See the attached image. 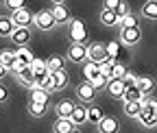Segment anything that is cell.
Returning <instances> with one entry per match:
<instances>
[{
	"label": "cell",
	"mask_w": 157,
	"mask_h": 133,
	"mask_svg": "<svg viewBox=\"0 0 157 133\" xmlns=\"http://www.w3.org/2000/svg\"><path fill=\"white\" fill-rule=\"evenodd\" d=\"M135 85L140 87L142 94H151V92L155 89V79H153V77H137V83H135Z\"/></svg>",
	"instance_id": "cell-21"
},
{
	"label": "cell",
	"mask_w": 157,
	"mask_h": 133,
	"mask_svg": "<svg viewBox=\"0 0 157 133\" xmlns=\"http://www.w3.org/2000/svg\"><path fill=\"white\" fill-rule=\"evenodd\" d=\"M116 13H118V15H120V17L129 13V5L124 2V0H120V5H118V9H116Z\"/></svg>",
	"instance_id": "cell-38"
},
{
	"label": "cell",
	"mask_w": 157,
	"mask_h": 133,
	"mask_svg": "<svg viewBox=\"0 0 157 133\" xmlns=\"http://www.w3.org/2000/svg\"><path fill=\"white\" fill-rule=\"evenodd\" d=\"M5 101H9V87L5 83H0V103H5Z\"/></svg>",
	"instance_id": "cell-39"
},
{
	"label": "cell",
	"mask_w": 157,
	"mask_h": 133,
	"mask_svg": "<svg viewBox=\"0 0 157 133\" xmlns=\"http://www.w3.org/2000/svg\"><path fill=\"white\" fill-rule=\"evenodd\" d=\"M46 61H48V70H50V72H52V70H61V68H63V63H66V61H63V57H59V55L48 57Z\"/></svg>",
	"instance_id": "cell-30"
},
{
	"label": "cell",
	"mask_w": 157,
	"mask_h": 133,
	"mask_svg": "<svg viewBox=\"0 0 157 133\" xmlns=\"http://www.w3.org/2000/svg\"><path fill=\"white\" fill-rule=\"evenodd\" d=\"M76 129V124L72 122V118H59L57 116V120H55V124H52V131L55 133H70V131H74Z\"/></svg>",
	"instance_id": "cell-16"
},
{
	"label": "cell",
	"mask_w": 157,
	"mask_h": 133,
	"mask_svg": "<svg viewBox=\"0 0 157 133\" xmlns=\"http://www.w3.org/2000/svg\"><path fill=\"white\" fill-rule=\"evenodd\" d=\"M29 113H31V116H35V118L44 116V113H46V103H42V101H31V103H29Z\"/></svg>",
	"instance_id": "cell-25"
},
{
	"label": "cell",
	"mask_w": 157,
	"mask_h": 133,
	"mask_svg": "<svg viewBox=\"0 0 157 133\" xmlns=\"http://www.w3.org/2000/svg\"><path fill=\"white\" fill-rule=\"evenodd\" d=\"M101 24L103 26H118V24H120V15H118L113 9L103 7V11H101Z\"/></svg>",
	"instance_id": "cell-14"
},
{
	"label": "cell",
	"mask_w": 157,
	"mask_h": 133,
	"mask_svg": "<svg viewBox=\"0 0 157 133\" xmlns=\"http://www.w3.org/2000/svg\"><path fill=\"white\" fill-rule=\"evenodd\" d=\"M9 66H5V63H0V81H5L7 79V74H9Z\"/></svg>",
	"instance_id": "cell-41"
},
{
	"label": "cell",
	"mask_w": 157,
	"mask_h": 133,
	"mask_svg": "<svg viewBox=\"0 0 157 133\" xmlns=\"http://www.w3.org/2000/svg\"><path fill=\"white\" fill-rule=\"evenodd\" d=\"M55 2H63V0H52V5H55Z\"/></svg>",
	"instance_id": "cell-42"
},
{
	"label": "cell",
	"mask_w": 157,
	"mask_h": 133,
	"mask_svg": "<svg viewBox=\"0 0 157 133\" xmlns=\"http://www.w3.org/2000/svg\"><path fill=\"white\" fill-rule=\"evenodd\" d=\"M107 94L109 96H113V98H122V94H124V89H127V85H124V81L122 79H109V83H107Z\"/></svg>",
	"instance_id": "cell-11"
},
{
	"label": "cell",
	"mask_w": 157,
	"mask_h": 133,
	"mask_svg": "<svg viewBox=\"0 0 157 133\" xmlns=\"http://www.w3.org/2000/svg\"><path fill=\"white\" fill-rule=\"evenodd\" d=\"M135 24H137V17H135V15L129 11L127 15H122V17H120V24H118V26H120V28H124V26H135Z\"/></svg>",
	"instance_id": "cell-33"
},
{
	"label": "cell",
	"mask_w": 157,
	"mask_h": 133,
	"mask_svg": "<svg viewBox=\"0 0 157 133\" xmlns=\"http://www.w3.org/2000/svg\"><path fill=\"white\" fill-rule=\"evenodd\" d=\"M31 68H33V74L35 77H42V74H48L50 70H48V61H44V59H33V63H31Z\"/></svg>",
	"instance_id": "cell-24"
},
{
	"label": "cell",
	"mask_w": 157,
	"mask_h": 133,
	"mask_svg": "<svg viewBox=\"0 0 157 133\" xmlns=\"http://www.w3.org/2000/svg\"><path fill=\"white\" fill-rule=\"evenodd\" d=\"M109 79H111V77H109V74H107V72H101V74H98V77H96V79L92 81V85H94L96 89H103V87H107V83H109Z\"/></svg>",
	"instance_id": "cell-32"
},
{
	"label": "cell",
	"mask_w": 157,
	"mask_h": 133,
	"mask_svg": "<svg viewBox=\"0 0 157 133\" xmlns=\"http://www.w3.org/2000/svg\"><path fill=\"white\" fill-rule=\"evenodd\" d=\"M68 35H70V42H85L87 40V28H85L83 20H70Z\"/></svg>",
	"instance_id": "cell-5"
},
{
	"label": "cell",
	"mask_w": 157,
	"mask_h": 133,
	"mask_svg": "<svg viewBox=\"0 0 157 133\" xmlns=\"http://www.w3.org/2000/svg\"><path fill=\"white\" fill-rule=\"evenodd\" d=\"M68 59L74 63H83L87 59V44L85 42H72L68 46Z\"/></svg>",
	"instance_id": "cell-4"
},
{
	"label": "cell",
	"mask_w": 157,
	"mask_h": 133,
	"mask_svg": "<svg viewBox=\"0 0 157 133\" xmlns=\"http://www.w3.org/2000/svg\"><path fill=\"white\" fill-rule=\"evenodd\" d=\"M11 17H13L15 26H31V24H35V15H33V13L26 9V7L11 11Z\"/></svg>",
	"instance_id": "cell-7"
},
{
	"label": "cell",
	"mask_w": 157,
	"mask_h": 133,
	"mask_svg": "<svg viewBox=\"0 0 157 133\" xmlns=\"http://www.w3.org/2000/svg\"><path fill=\"white\" fill-rule=\"evenodd\" d=\"M142 98V92H140V87L137 85H129L127 89H124V94H122V101L127 103V101H140Z\"/></svg>",
	"instance_id": "cell-26"
},
{
	"label": "cell",
	"mask_w": 157,
	"mask_h": 133,
	"mask_svg": "<svg viewBox=\"0 0 157 133\" xmlns=\"http://www.w3.org/2000/svg\"><path fill=\"white\" fill-rule=\"evenodd\" d=\"M142 101H127L124 103V116H129V118H137L140 116V111H142Z\"/></svg>",
	"instance_id": "cell-19"
},
{
	"label": "cell",
	"mask_w": 157,
	"mask_h": 133,
	"mask_svg": "<svg viewBox=\"0 0 157 133\" xmlns=\"http://www.w3.org/2000/svg\"><path fill=\"white\" fill-rule=\"evenodd\" d=\"M137 120H140L144 127H155L157 124V105H144L142 111H140V116H137Z\"/></svg>",
	"instance_id": "cell-8"
},
{
	"label": "cell",
	"mask_w": 157,
	"mask_h": 133,
	"mask_svg": "<svg viewBox=\"0 0 157 133\" xmlns=\"http://www.w3.org/2000/svg\"><path fill=\"white\" fill-rule=\"evenodd\" d=\"M11 42L15 46H26L31 42V28L29 26H15L11 33Z\"/></svg>",
	"instance_id": "cell-9"
},
{
	"label": "cell",
	"mask_w": 157,
	"mask_h": 133,
	"mask_svg": "<svg viewBox=\"0 0 157 133\" xmlns=\"http://www.w3.org/2000/svg\"><path fill=\"white\" fill-rule=\"evenodd\" d=\"M122 81H124V85L129 87V85H135V83H137V77H135L133 72H127L124 77H122Z\"/></svg>",
	"instance_id": "cell-37"
},
{
	"label": "cell",
	"mask_w": 157,
	"mask_h": 133,
	"mask_svg": "<svg viewBox=\"0 0 157 133\" xmlns=\"http://www.w3.org/2000/svg\"><path fill=\"white\" fill-rule=\"evenodd\" d=\"M70 118H72V122H74L76 127H81L83 122H87V107H83V105H76Z\"/></svg>",
	"instance_id": "cell-20"
},
{
	"label": "cell",
	"mask_w": 157,
	"mask_h": 133,
	"mask_svg": "<svg viewBox=\"0 0 157 133\" xmlns=\"http://www.w3.org/2000/svg\"><path fill=\"white\" fill-rule=\"evenodd\" d=\"M96 87L92 85V81H83V83H78L76 85V98L81 101V103H92L96 98Z\"/></svg>",
	"instance_id": "cell-6"
},
{
	"label": "cell",
	"mask_w": 157,
	"mask_h": 133,
	"mask_svg": "<svg viewBox=\"0 0 157 133\" xmlns=\"http://www.w3.org/2000/svg\"><path fill=\"white\" fill-rule=\"evenodd\" d=\"M5 7H7L9 11H15V9L26 7V0H5Z\"/></svg>",
	"instance_id": "cell-34"
},
{
	"label": "cell",
	"mask_w": 157,
	"mask_h": 133,
	"mask_svg": "<svg viewBox=\"0 0 157 133\" xmlns=\"http://www.w3.org/2000/svg\"><path fill=\"white\" fill-rule=\"evenodd\" d=\"M105 59H109L107 44H103V42H92V44H87V61L103 63Z\"/></svg>",
	"instance_id": "cell-1"
},
{
	"label": "cell",
	"mask_w": 157,
	"mask_h": 133,
	"mask_svg": "<svg viewBox=\"0 0 157 133\" xmlns=\"http://www.w3.org/2000/svg\"><path fill=\"white\" fill-rule=\"evenodd\" d=\"M98 129H101V133H118L120 131V122L113 116H103L101 122H98Z\"/></svg>",
	"instance_id": "cell-12"
},
{
	"label": "cell",
	"mask_w": 157,
	"mask_h": 133,
	"mask_svg": "<svg viewBox=\"0 0 157 133\" xmlns=\"http://www.w3.org/2000/svg\"><path fill=\"white\" fill-rule=\"evenodd\" d=\"M13 28H15L13 17H9V15H0V37H11Z\"/></svg>",
	"instance_id": "cell-17"
},
{
	"label": "cell",
	"mask_w": 157,
	"mask_h": 133,
	"mask_svg": "<svg viewBox=\"0 0 157 133\" xmlns=\"http://www.w3.org/2000/svg\"><path fill=\"white\" fill-rule=\"evenodd\" d=\"M103 116H105V113L101 111V107L90 103V107H87V122H92V124H98Z\"/></svg>",
	"instance_id": "cell-23"
},
{
	"label": "cell",
	"mask_w": 157,
	"mask_h": 133,
	"mask_svg": "<svg viewBox=\"0 0 157 133\" xmlns=\"http://www.w3.org/2000/svg\"><path fill=\"white\" fill-rule=\"evenodd\" d=\"M50 77H52V85H55L57 92H59V89H66L68 83H70V74L66 72V68H61V70H52Z\"/></svg>",
	"instance_id": "cell-10"
},
{
	"label": "cell",
	"mask_w": 157,
	"mask_h": 133,
	"mask_svg": "<svg viewBox=\"0 0 157 133\" xmlns=\"http://www.w3.org/2000/svg\"><path fill=\"white\" fill-rule=\"evenodd\" d=\"M74 107H76V103H72V101H59L55 105V113H57L59 118H70L72 111H74Z\"/></svg>",
	"instance_id": "cell-15"
},
{
	"label": "cell",
	"mask_w": 157,
	"mask_h": 133,
	"mask_svg": "<svg viewBox=\"0 0 157 133\" xmlns=\"http://www.w3.org/2000/svg\"><path fill=\"white\" fill-rule=\"evenodd\" d=\"M31 101H42V103H48V89L33 85V87H31Z\"/></svg>",
	"instance_id": "cell-27"
},
{
	"label": "cell",
	"mask_w": 157,
	"mask_h": 133,
	"mask_svg": "<svg viewBox=\"0 0 157 133\" xmlns=\"http://www.w3.org/2000/svg\"><path fill=\"white\" fill-rule=\"evenodd\" d=\"M17 57H20V59H24L26 63H33V59H35V55H33V50L29 48V46H17Z\"/></svg>",
	"instance_id": "cell-29"
},
{
	"label": "cell",
	"mask_w": 157,
	"mask_h": 133,
	"mask_svg": "<svg viewBox=\"0 0 157 133\" xmlns=\"http://www.w3.org/2000/svg\"><path fill=\"white\" fill-rule=\"evenodd\" d=\"M118 5H120V0H105V2H103V7H107V9H118Z\"/></svg>",
	"instance_id": "cell-40"
},
{
	"label": "cell",
	"mask_w": 157,
	"mask_h": 133,
	"mask_svg": "<svg viewBox=\"0 0 157 133\" xmlns=\"http://www.w3.org/2000/svg\"><path fill=\"white\" fill-rule=\"evenodd\" d=\"M15 59H17V52H15V50H9V48H7V50H0V63H5V66L11 68V63H13Z\"/></svg>",
	"instance_id": "cell-28"
},
{
	"label": "cell",
	"mask_w": 157,
	"mask_h": 133,
	"mask_svg": "<svg viewBox=\"0 0 157 133\" xmlns=\"http://www.w3.org/2000/svg\"><path fill=\"white\" fill-rule=\"evenodd\" d=\"M101 72H103L101 63H96V61H90V63H85V68H83V77H85V81H94V79H96Z\"/></svg>",
	"instance_id": "cell-18"
},
{
	"label": "cell",
	"mask_w": 157,
	"mask_h": 133,
	"mask_svg": "<svg viewBox=\"0 0 157 133\" xmlns=\"http://www.w3.org/2000/svg\"><path fill=\"white\" fill-rule=\"evenodd\" d=\"M142 15L148 20H157V0H146L142 5Z\"/></svg>",
	"instance_id": "cell-22"
},
{
	"label": "cell",
	"mask_w": 157,
	"mask_h": 133,
	"mask_svg": "<svg viewBox=\"0 0 157 133\" xmlns=\"http://www.w3.org/2000/svg\"><path fill=\"white\" fill-rule=\"evenodd\" d=\"M127 72H129V70L124 68V63H118V61H113V68H111V74H109V77H111V79H122Z\"/></svg>",
	"instance_id": "cell-31"
},
{
	"label": "cell",
	"mask_w": 157,
	"mask_h": 133,
	"mask_svg": "<svg viewBox=\"0 0 157 133\" xmlns=\"http://www.w3.org/2000/svg\"><path fill=\"white\" fill-rule=\"evenodd\" d=\"M52 13H55L57 24H70V9H68L63 2H55Z\"/></svg>",
	"instance_id": "cell-13"
},
{
	"label": "cell",
	"mask_w": 157,
	"mask_h": 133,
	"mask_svg": "<svg viewBox=\"0 0 157 133\" xmlns=\"http://www.w3.org/2000/svg\"><path fill=\"white\" fill-rule=\"evenodd\" d=\"M35 26L42 28V31H50L57 26V20H55V13L52 9H44V11H37L35 13Z\"/></svg>",
	"instance_id": "cell-3"
},
{
	"label": "cell",
	"mask_w": 157,
	"mask_h": 133,
	"mask_svg": "<svg viewBox=\"0 0 157 133\" xmlns=\"http://www.w3.org/2000/svg\"><path fill=\"white\" fill-rule=\"evenodd\" d=\"M26 66H31V63H26L24 59H20V57H17V59L11 63V72H13V74H17L20 70H22V68H26Z\"/></svg>",
	"instance_id": "cell-36"
},
{
	"label": "cell",
	"mask_w": 157,
	"mask_h": 133,
	"mask_svg": "<svg viewBox=\"0 0 157 133\" xmlns=\"http://www.w3.org/2000/svg\"><path fill=\"white\" fill-rule=\"evenodd\" d=\"M140 40H142V28H140V24L120 28V42H122L124 46H135Z\"/></svg>",
	"instance_id": "cell-2"
},
{
	"label": "cell",
	"mask_w": 157,
	"mask_h": 133,
	"mask_svg": "<svg viewBox=\"0 0 157 133\" xmlns=\"http://www.w3.org/2000/svg\"><path fill=\"white\" fill-rule=\"evenodd\" d=\"M107 55L111 57V59H116V57L120 55V44H118V42H111V44H107Z\"/></svg>",
	"instance_id": "cell-35"
}]
</instances>
